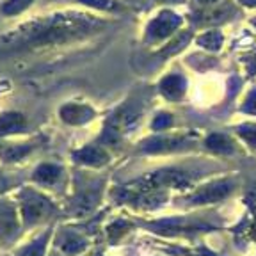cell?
<instances>
[{"label":"cell","mask_w":256,"mask_h":256,"mask_svg":"<svg viewBox=\"0 0 256 256\" xmlns=\"http://www.w3.org/2000/svg\"><path fill=\"white\" fill-rule=\"evenodd\" d=\"M182 18L172 11H162L156 14V18H153L152 24L148 25V38L153 41L166 40L180 27Z\"/></svg>","instance_id":"obj_1"},{"label":"cell","mask_w":256,"mask_h":256,"mask_svg":"<svg viewBox=\"0 0 256 256\" xmlns=\"http://www.w3.org/2000/svg\"><path fill=\"white\" fill-rule=\"evenodd\" d=\"M190 185V176L187 172H182L178 169H168V171H158L153 172L152 176H148V184L146 188L153 190V188H160V187H187Z\"/></svg>","instance_id":"obj_2"},{"label":"cell","mask_w":256,"mask_h":256,"mask_svg":"<svg viewBox=\"0 0 256 256\" xmlns=\"http://www.w3.org/2000/svg\"><path fill=\"white\" fill-rule=\"evenodd\" d=\"M232 190V185L228 182H216V184H208L196 190L190 196L192 203H212V201H219L224 196H228Z\"/></svg>","instance_id":"obj_3"},{"label":"cell","mask_w":256,"mask_h":256,"mask_svg":"<svg viewBox=\"0 0 256 256\" xmlns=\"http://www.w3.org/2000/svg\"><path fill=\"white\" fill-rule=\"evenodd\" d=\"M185 88H187V82L180 75H169L160 82V91L164 92L166 98L174 102H178L185 94Z\"/></svg>","instance_id":"obj_4"},{"label":"cell","mask_w":256,"mask_h":256,"mask_svg":"<svg viewBox=\"0 0 256 256\" xmlns=\"http://www.w3.org/2000/svg\"><path fill=\"white\" fill-rule=\"evenodd\" d=\"M208 150H212L214 153H219V155H230V153L235 152V144L230 139L228 136H222V134H214L206 139Z\"/></svg>","instance_id":"obj_5"},{"label":"cell","mask_w":256,"mask_h":256,"mask_svg":"<svg viewBox=\"0 0 256 256\" xmlns=\"http://www.w3.org/2000/svg\"><path fill=\"white\" fill-rule=\"evenodd\" d=\"M187 146V140L178 139V137H172V139H155L148 140L144 150L146 152H172V150H180Z\"/></svg>","instance_id":"obj_6"},{"label":"cell","mask_w":256,"mask_h":256,"mask_svg":"<svg viewBox=\"0 0 256 256\" xmlns=\"http://www.w3.org/2000/svg\"><path fill=\"white\" fill-rule=\"evenodd\" d=\"M62 118L64 121L68 123H84V121L91 120L92 118V110L88 107H82V105H68V107L62 108Z\"/></svg>","instance_id":"obj_7"},{"label":"cell","mask_w":256,"mask_h":256,"mask_svg":"<svg viewBox=\"0 0 256 256\" xmlns=\"http://www.w3.org/2000/svg\"><path fill=\"white\" fill-rule=\"evenodd\" d=\"M198 44L208 48V50H219L222 44V34L219 30H208L206 34L198 38Z\"/></svg>","instance_id":"obj_8"},{"label":"cell","mask_w":256,"mask_h":256,"mask_svg":"<svg viewBox=\"0 0 256 256\" xmlns=\"http://www.w3.org/2000/svg\"><path fill=\"white\" fill-rule=\"evenodd\" d=\"M32 2H34V0H8V2L2 6V12H4L6 16L20 14V12H24Z\"/></svg>","instance_id":"obj_9"},{"label":"cell","mask_w":256,"mask_h":256,"mask_svg":"<svg viewBox=\"0 0 256 256\" xmlns=\"http://www.w3.org/2000/svg\"><path fill=\"white\" fill-rule=\"evenodd\" d=\"M78 158L86 164H102L105 160V153L100 152L98 148H86L84 152L78 153Z\"/></svg>","instance_id":"obj_10"},{"label":"cell","mask_w":256,"mask_h":256,"mask_svg":"<svg viewBox=\"0 0 256 256\" xmlns=\"http://www.w3.org/2000/svg\"><path fill=\"white\" fill-rule=\"evenodd\" d=\"M22 123H24V120L18 114H8L0 120V130H12V128L16 130L22 126Z\"/></svg>","instance_id":"obj_11"},{"label":"cell","mask_w":256,"mask_h":256,"mask_svg":"<svg viewBox=\"0 0 256 256\" xmlns=\"http://www.w3.org/2000/svg\"><path fill=\"white\" fill-rule=\"evenodd\" d=\"M80 2L86 6H91L94 9H100V11H114L118 8L114 0H80Z\"/></svg>","instance_id":"obj_12"},{"label":"cell","mask_w":256,"mask_h":256,"mask_svg":"<svg viewBox=\"0 0 256 256\" xmlns=\"http://www.w3.org/2000/svg\"><path fill=\"white\" fill-rule=\"evenodd\" d=\"M238 136L246 140V142L256 146V124H244L238 128Z\"/></svg>","instance_id":"obj_13"},{"label":"cell","mask_w":256,"mask_h":256,"mask_svg":"<svg viewBox=\"0 0 256 256\" xmlns=\"http://www.w3.org/2000/svg\"><path fill=\"white\" fill-rule=\"evenodd\" d=\"M171 123H172V116L162 112V114H158V116L155 118V121H153V128H155V130H164V128H168Z\"/></svg>","instance_id":"obj_14"},{"label":"cell","mask_w":256,"mask_h":256,"mask_svg":"<svg viewBox=\"0 0 256 256\" xmlns=\"http://www.w3.org/2000/svg\"><path fill=\"white\" fill-rule=\"evenodd\" d=\"M242 110L248 112V114H254L256 116V91L249 92V96L246 98L244 105H242Z\"/></svg>","instance_id":"obj_15"},{"label":"cell","mask_w":256,"mask_h":256,"mask_svg":"<svg viewBox=\"0 0 256 256\" xmlns=\"http://www.w3.org/2000/svg\"><path fill=\"white\" fill-rule=\"evenodd\" d=\"M41 180H56L57 176H59V169L54 168V166H44L41 168Z\"/></svg>","instance_id":"obj_16"},{"label":"cell","mask_w":256,"mask_h":256,"mask_svg":"<svg viewBox=\"0 0 256 256\" xmlns=\"http://www.w3.org/2000/svg\"><path fill=\"white\" fill-rule=\"evenodd\" d=\"M43 251H44V240H40L38 244H34L32 248H28L24 256H41L43 254Z\"/></svg>","instance_id":"obj_17"},{"label":"cell","mask_w":256,"mask_h":256,"mask_svg":"<svg viewBox=\"0 0 256 256\" xmlns=\"http://www.w3.org/2000/svg\"><path fill=\"white\" fill-rule=\"evenodd\" d=\"M244 6H248V8H256V0H240Z\"/></svg>","instance_id":"obj_18"},{"label":"cell","mask_w":256,"mask_h":256,"mask_svg":"<svg viewBox=\"0 0 256 256\" xmlns=\"http://www.w3.org/2000/svg\"><path fill=\"white\" fill-rule=\"evenodd\" d=\"M198 2H200V4H214V2H217V0H198Z\"/></svg>","instance_id":"obj_19"},{"label":"cell","mask_w":256,"mask_h":256,"mask_svg":"<svg viewBox=\"0 0 256 256\" xmlns=\"http://www.w3.org/2000/svg\"><path fill=\"white\" fill-rule=\"evenodd\" d=\"M158 2H182V0H158Z\"/></svg>","instance_id":"obj_20"},{"label":"cell","mask_w":256,"mask_h":256,"mask_svg":"<svg viewBox=\"0 0 256 256\" xmlns=\"http://www.w3.org/2000/svg\"><path fill=\"white\" fill-rule=\"evenodd\" d=\"M254 25H256V20H254Z\"/></svg>","instance_id":"obj_21"}]
</instances>
